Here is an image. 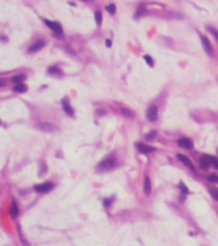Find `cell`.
I'll return each mask as SVG.
<instances>
[{
  "instance_id": "obj_32",
  "label": "cell",
  "mask_w": 218,
  "mask_h": 246,
  "mask_svg": "<svg viewBox=\"0 0 218 246\" xmlns=\"http://www.w3.org/2000/svg\"><path fill=\"white\" fill-rule=\"evenodd\" d=\"M82 1H91V0H82Z\"/></svg>"
},
{
  "instance_id": "obj_23",
  "label": "cell",
  "mask_w": 218,
  "mask_h": 246,
  "mask_svg": "<svg viewBox=\"0 0 218 246\" xmlns=\"http://www.w3.org/2000/svg\"><path fill=\"white\" fill-rule=\"evenodd\" d=\"M95 20H96V24L97 26L101 24L103 18H101V13H100V12H95Z\"/></svg>"
},
{
  "instance_id": "obj_14",
  "label": "cell",
  "mask_w": 218,
  "mask_h": 246,
  "mask_svg": "<svg viewBox=\"0 0 218 246\" xmlns=\"http://www.w3.org/2000/svg\"><path fill=\"white\" fill-rule=\"evenodd\" d=\"M150 192H151V182H150V178L146 176L145 179H144V194H145L146 196H149Z\"/></svg>"
},
{
  "instance_id": "obj_15",
  "label": "cell",
  "mask_w": 218,
  "mask_h": 246,
  "mask_svg": "<svg viewBox=\"0 0 218 246\" xmlns=\"http://www.w3.org/2000/svg\"><path fill=\"white\" fill-rule=\"evenodd\" d=\"M178 187L181 188V196H180V201L184 202V201H185V199H186V196H187V194H189V190H187V187L185 186V184L182 183V182H180Z\"/></svg>"
},
{
  "instance_id": "obj_20",
  "label": "cell",
  "mask_w": 218,
  "mask_h": 246,
  "mask_svg": "<svg viewBox=\"0 0 218 246\" xmlns=\"http://www.w3.org/2000/svg\"><path fill=\"white\" fill-rule=\"evenodd\" d=\"M48 72L50 74H58V76H60V69L56 68V67H50V68L48 69Z\"/></svg>"
},
{
  "instance_id": "obj_26",
  "label": "cell",
  "mask_w": 218,
  "mask_h": 246,
  "mask_svg": "<svg viewBox=\"0 0 218 246\" xmlns=\"http://www.w3.org/2000/svg\"><path fill=\"white\" fill-rule=\"evenodd\" d=\"M113 199H114V197H109V199H104V201H103V204H104V206H110V204H112Z\"/></svg>"
},
{
  "instance_id": "obj_24",
  "label": "cell",
  "mask_w": 218,
  "mask_h": 246,
  "mask_svg": "<svg viewBox=\"0 0 218 246\" xmlns=\"http://www.w3.org/2000/svg\"><path fill=\"white\" fill-rule=\"evenodd\" d=\"M155 137H156V131H150V132L145 136L146 140H153V138H155Z\"/></svg>"
},
{
  "instance_id": "obj_29",
  "label": "cell",
  "mask_w": 218,
  "mask_h": 246,
  "mask_svg": "<svg viewBox=\"0 0 218 246\" xmlns=\"http://www.w3.org/2000/svg\"><path fill=\"white\" fill-rule=\"evenodd\" d=\"M208 30H209L210 32H212L213 35H214V37H215V38H218V31H215L214 28H212V27H208Z\"/></svg>"
},
{
  "instance_id": "obj_27",
  "label": "cell",
  "mask_w": 218,
  "mask_h": 246,
  "mask_svg": "<svg viewBox=\"0 0 218 246\" xmlns=\"http://www.w3.org/2000/svg\"><path fill=\"white\" fill-rule=\"evenodd\" d=\"M212 165L214 167L215 169H218V159L214 158V156H212Z\"/></svg>"
},
{
  "instance_id": "obj_1",
  "label": "cell",
  "mask_w": 218,
  "mask_h": 246,
  "mask_svg": "<svg viewBox=\"0 0 218 246\" xmlns=\"http://www.w3.org/2000/svg\"><path fill=\"white\" fill-rule=\"evenodd\" d=\"M114 167H115V159L113 156H108V158L103 159L101 161H99L96 169H97V172H107V171L113 169Z\"/></svg>"
},
{
  "instance_id": "obj_4",
  "label": "cell",
  "mask_w": 218,
  "mask_h": 246,
  "mask_svg": "<svg viewBox=\"0 0 218 246\" xmlns=\"http://www.w3.org/2000/svg\"><path fill=\"white\" fill-rule=\"evenodd\" d=\"M146 118H148L150 122H155L156 118H158V108L155 105H150V106L146 109Z\"/></svg>"
},
{
  "instance_id": "obj_16",
  "label": "cell",
  "mask_w": 218,
  "mask_h": 246,
  "mask_svg": "<svg viewBox=\"0 0 218 246\" xmlns=\"http://www.w3.org/2000/svg\"><path fill=\"white\" fill-rule=\"evenodd\" d=\"M26 90H27V86H26V85L22 82V83H15L13 91H14V92H25Z\"/></svg>"
},
{
  "instance_id": "obj_3",
  "label": "cell",
  "mask_w": 218,
  "mask_h": 246,
  "mask_svg": "<svg viewBox=\"0 0 218 246\" xmlns=\"http://www.w3.org/2000/svg\"><path fill=\"white\" fill-rule=\"evenodd\" d=\"M54 188V183L53 182H44V183H38L33 187L36 192H49Z\"/></svg>"
},
{
  "instance_id": "obj_9",
  "label": "cell",
  "mask_w": 218,
  "mask_h": 246,
  "mask_svg": "<svg viewBox=\"0 0 218 246\" xmlns=\"http://www.w3.org/2000/svg\"><path fill=\"white\" fill-rule=\"evenodd\" d=\"M177 158H178V160L182 161V164H185L187 168H190L191 171H195V165L192 164V161L190 160L186 155H184V154H178V155H177Z\"/></svg>"
},
{
  "instance_id": "obj_6",
  "label": "cell",
  "mask_w": 218,
  "mask_h": 246,
  "mask_svg": "<svg viewBox=\"0 0 218 246\" xmlns=\"http://www.w3.org/2000/svg\"><path fill=\"white\" fill-rule=\"evenodd\" d=\"M200 40H201L203 48H204V50L208 53V55H213V46H212V44H210V41L208 40L207 36L201 35L200 36Z\"/></svg>"
},
{
  "instance_id": "obj_5",
  "label": "cell",
  "mask_w": 218,
  "mask_h": 246,
  "mask_svg": "<svg viewBox=\"0 0 218 246\" xmlns=\"http://www.w3.org/2000/svg\"><path fill=\"white\" fill-rule=\"evenodd\" d=\"M36 128L40 131H44V132H55V131H58V127L56 126H54L53 123H40V124L36 126Z\"/></svg>"
},
{
  "instance_id": "obj_22",
  "label": "cell",
  "mask_w": 218,
  "mask_h": 246,
  "mask_svg": "<svg viewBox=\"0 0 218 246\" xmlns=\"http://www.w3.org/2000/svg\"><path fill=\"white\" fill-rule=\"evenodd\" d=\"M105 9L108 10V13H109V14H114L117 7H115L114 4H109V5H107V8H105Z\"/></svg>"
},
{
  "instance_id": "obj_13",
  "label": "cell",
  "mask_w": 218,
  "mask_h": 246,
  "mask_svg": "<svg viewBox=\"0 0 218 246\" xmlns=\"http://www.w3.org/2000/svg\"><path fill=\"white\" fill-rule=\"evenodd\" d=\"M18 214H19V208H18V204L15 202V200H13L12 206H10V217H12L13 219H15V218L18 217Z\"/></svg>"
},
{
  "instance_id": "obj_33",
  "label": "cell",
  "mask_w": 218,
  "mask_h": 246,
  "mask_svg": "<svg viewBox=\"0 0 218 246\" xmlns=\"http://www.w3.org/2000/svg\"><path fill=\"white\" fill-rule=\"evenodd\" d=\"M0 124H1V123H0Z\"/></svg>"
},
{
  "instance_id": "obj_30",
  "label": "cell",
  "mask_w": 218,
  "mask_h": 246,
  "mask_svg": "<svg viewBox=\"0 0 218 246\" xmlns=\"http://www.w3.org/2000/svg\"><path fill=\"white\" fill-rule=\"evenodd\" d=\"M105 41H107V42H105V44H107V46H108V48H110V46H112V40H109V38H108V40H105Z\"/></svg>"
},
{
  "instance_id": "obj_28",
  "label": "cell",
  "mask_w": 218,
  "mask_h": 246,
  "mask_svg": "<svg viewBox=\"0 0 218 246\" xmlns=\"http://www.w3.org/2000/svg\"><path fill=\"white\" fill-rule=\"evenodd\" d=\"M208 179H209V181H212V182H218V177L215 176V174H210V176L208 177Z\"/></svg>"
},
{
  "instance_id": "obj_17",
  "label": "cell",
  "mask_w": 218,
  "mask_h": 246,
  "mask_svg": "<svg viewBox=\"0 0 218 246\" xmlns=\"http://www.w3.org/2000/svg\"><path fill=\"white\" fill-rule=\"evenodd\" d=\"M209 194L212 195V197L218 201V188L217 187H209Z\"/></svg>"
},
{
  "instance_id": "obj_11",
  "label": "cell",
  "mask_w": 218,
  "mask_h": 246,
  "mask_svg": "<svg viewBox=\"0 0 218 246\" xmlns=\"http://www.w3.org/2000/svg\"><path fill=\"white\" fill-rule=\"evenodd\" d=\"M177 144L184 149H192V146H194L192 141L190 140V138H187V137H181L178 141H177Z\"/></svg>"
},
{
  "instance_id": "obj_31",
  "label": "cell",
  "mask_w": 218,
  "mask_h": 246,
  "mask_svg": "<svg viewBox=\"0 0 218 246\" xmlns=\"http://www.w3.org/2000/svg\"><path fill=\"white\" fill-rule=\"evenodd\" d=\"M4 83H5L4 79H0V86H4Z\"/></svg>"
},
{
  "instance_id": "obj_2",
  "label": "cell",
  "mask_w": 218,
  "mask_h": 246,
  "mask_svg": "<svg viewBox=\"0 0 218 246\" xmlns=\"http://www.w3.org/2000/svg\"><path fill=\"white\" fill-rule=\"evenodd\" d=\"M44 22H45V24L48 26L51 31H53L54 35H56V36H62V35H63V28H62L60 23L54 22V20H49V19H45Z\"/></svg>"
},
{
  "instance_id": "obj_18",
  "label": "cell",
  "mask_w": 218,
  "mask_h": 246,
  "mask_svg": "<svg viewBox=\"0 0 218 246\" xmlns=\"http://www.w3.org/2000/svg\"><path fill=\"white\" fill-rule=\"evenodd\" d=\"M121 113H122L125 117H128V118H133V112L132 110H130V109H126V108H123V109H121Z\"/></svg>"
},
{
  "instance_id": "obj_10",
  "label": "cell",
  "mask_w": 218,
  "mask_h": 246,
  "mask_svg": "<svg viewBox=\"0 0 218 246\" xmlns=\"http://www.w3.org/2000/svg\"><path fill=\"white\" fill-rule=\"evenodd\" d=\"M44 46H45V41H44V40H38V41H36L33 45H31L30 48H28V53H36V51L41 50Z\"/></svg>"
},
{
  "instance_id": "obj_25",
  "label": "cell",
  "mask_w": 218,
  "mask_h": 246,
  "mask_svg": "<svg viewBox=\"0 0 218 246\" xmlns=\"http://www.w3.org/2000/svg\"><path fill=\"white\" fill-rule=\"evenodd\" d=\"M144 59H145L146 63H148L150 67H153V65H154V60H153V58H151L150 55H144Z\"/></svg>"
},
{
  "instance_id": "obj_12",
  "label": "cell",
  "mask_w": 218,
  "mask_h": 246,
  "mask_svg": "<svg viewBox=\"0 0 218 246\" xmlns=\"http://www.w3.org/2000/svg\"><path fill=\"white\" fill-rule=\"evenodd\" d=\"M62 106H63V110L69 115V117H73V109H72V106L69 105V101L67 97H64V99L62 100Z\"/></svg>"
},
{
  "instance_id": "obj_7",
  "label": "cell",
  "mask_w": 218,
  "mask_h": 246,
  "mask_svg": "<svg viewBox=\"0 0 218 246\" xmlns=\"http://www.w3.org/2000/svg\"><path fill=\"white\" fill-rule=\"evenodd\" d=\"M136 147L138 149L141 154H149V153H154L155 151V147L153 146H149L146 144H142V142H136Z\"/></svg>"
},
{
  "instance_id": "obj_21",
  "label": "cell",
  "mask_w": 218,
  "mask_h": 246,
  "mask_svg": "<svg viewBox=\"0 0 218 246\" xmlns=\"http://www.w3.org/2000/svg\"><path fill=\"white\" fill-rule=\"evenodd\" d=\"M145 10H146L145 7H144V5H140V7H138V9H137V12H136V14L133 15V17H135V18H138L141 14H144V13H145Z\"/></svg>"
},
{
  "instance_id": "obj_8",
  "label": "cell",
  "mask_w": 218,
  "mask_h": 246,
  "mask_svg": "<svg viewBox=\"0 0 218 246\" xmlns=\"http://www.w3.org/2000/svg\"><path fill=\"white\" fill-rule=\"evenodd\" d=\"M199 165L201 169H208L212 165V156L210 155H203L199 160Z\"/></svg>"
},
{
  "instance_id": "obj_19",
  "label": "cell",
  "mask_w": 218,
  "mask_h": 246,
  "mask_svg": "<svg viewBox=\"0 0 218 246\" xmlns=\"http://www.w3.org/2000/svg\"><path fill=\"white\" fill-rule=\"evenodd\" d=\"M25 78H26V77L23 76V74H21V76H15V77H13L12 81L14 82V83H22V82L25 81Z\"/></svg>"
}]
</instances>
